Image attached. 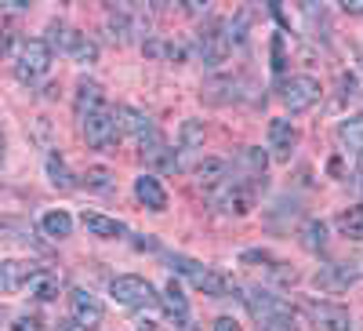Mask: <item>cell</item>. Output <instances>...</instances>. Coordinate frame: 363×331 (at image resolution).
<instances>
[{"label":"cell","mask_w":363,"mask_h":331,"mask_svg":"<svg viewBox=\"0 0 363 331\" xmlns=\"http://www.w3.org/2000/svg\"><path fill=\"white\" fill-rule=\"evenodd\" d=\"M102 106H106L102 87H99L95 80H80V87H77V116L84 120L87 113H95V109H102Z\"/></svg>","instance_id":"obj_20"},{"label":"cell","mask_w":363,"mask_h":331,"mask_svg":"<svg viewBox=\"0 0 363 331\" xmlns=\"http://www.w3.org/2000/svg\"><path fill=\"white\" fill-rule=\"evenodd\" d=\"M298 146V128L291 120H269V149H272V161H291Z\"/></svg>","instance_id":"obj_14"},{"label":"cell","mask_w":363,"mask_h":331,"mask_svg":"<svg viewBox=\"0 0 363 331\" xmlns=\"http://www.w3.org/2000/svg\"><path fill=\"white\" fill-rule=\"evenodd\" d=\"M342 11H345V15H363V0H345Z\"/></svg>","instance_id":"obj_32"},{"label":"cell","mask_w":363,"mask_h":331,"mask_svg":"<svg viewBox=\"0 0 363 331\" xmlns=\"http://www.w3.org/2000/svg\"><path fill=\"white\" fill-rule=\"evenodd\" d=\"M171 266H174V273H182V277H186L196 291H203V295L222 298V295L233 291V281H229V277H222V273H215V269L200 266V262L189 259V255H171Z\"/></svg>","instance_id":"obj_1"},{"label":"cell","mask_w":363,"mask_h":331,"mask_svg":"<svg viewBox=\"0 0 363 331\" xmlns=\"http://www.w3.org/2000/svg\"><path fill=\"white\" fill-rule=\"evenodd\" d=\"M233 48V33H229V22H211L203 33H200V58H203V66H218L225 63V55Z\"/></svg>","instance_id":"obj_10"},{"label":"cell","mask_w":363,"mask_h":331,"mask_svg":"<svg viewBox=\"0 0 363 331\" xmlns=\"http://www.w3.org/2000/svg\"><path fill=\"white\" fill-rule=\"evenodd\" d=\"M69 313H73V324L80 327V331H95V327H102V303L91 291H84V288H77V291H69Z\"/></svg>","instance_id":"obj_11"},{"label":"cell","mask_w":363,"mask_h":331,"mask_svg":"<svg viewBox=\"0 0 363 331\" xmlns=\"http://www.w3.org/2000/svg\"><path fill=\"white\" fill-rule=\"evenodd\" d=\"M80 128H84V139L91 149H116V142H120V120H116V109H109V106L87 113L80 120Z\"/></svg>","instance_id":"obj_4"},{"label":"cell","mask_w":363,"mask_h":331,"mask_svg":"<svg viewBox=\"0 0 363 331\" xmlns=\"http://www.w3.org/2000/svg\"><path fill=\"white\" fill-rule=\"evenodd\" d=\"M29 295L33 298H40V303H51V298H58V277L55 273H48V269H37L33 277H29Z\"/></svg>","instance_id":"obj_22"},{"label":"cell","mask_w":363,"mask_h":331,"mask_svg":"<svg viewBox=\"0 0 363 331\" xmlns=\"http://www.w3.org/2000/svg\"><path fill=\"white\" fill-rule=\"evenodd\" d=\"M306 313L313 317V324L320 331H352V317L338 303H316L313 298V303H306Z\"/></svg>","instance_id":"obj_12"},{"label":"cell","mask_w":363,"mask_h":331,"mask_svg":"<svg viewBox=\"0 0 363 331\" xmlns=\"http://www.w3.org/2000/svg\"><path fill=\"white\" fill-rule=\"evenodd\" d=\"M200 149H203V124L200 120H186L178 131V153H174L178 168H189L200 157Z\"/></svg>","instance_id":"obj_15"},{"label":"cell","mask_w":363,"mask_h":331,"mask_svg":"<svg viewBox=\"0 0 363 331\" xmlns=\"http://www.w3.org/2000/svg\"><path fill=\"white\" fill-rule=\"evenodd\" d=\"M4 48H8V33L0 29V55H4Z\"/></svg>","instance_id":"obj_36"},{"label":"cell","mask_w":363,"mask_h":331,"mask_svg":"<svg viewBox=\"0 0 363 331\" xmlns=\"http://www.w3.org/2000/svg\"><path fill=\"white\" fill-rule=\"evenodd\" d=\"M301 244L309 251H323L327 248V226L323 222H306L301 226Z\"/></svg>","instance_id":"obj_28"},{"label":"cell","mask_w":363,"mask_h":331,"mask_svg":"<svg viewBox=\"0 0 363 331\" xmlns=\"http://www.w3.org/2000/svg\"><path fill=\"white\" fill-rule=\"evenodd\" d=\"M145 26H149V18H142L138 8H113V11H109V33H113V40H120V44L135 40V33H142Z\"/></svg>","instance_id":"obj_13"},{"label":"cell","mask_w":363,"mask_h":331,"mask_svg":"<svg viewBox=\"0 0 363 331\" xmlns=\"http://www.w3.org/2000/svg\"><path fill=\"white\" fill-rule=\"evenodd\" d=\"M255 186L258 183H251V178L233 171L229 183H222L215 193H211V200H215V207H218V212H225V215H247L251 207H255Z\"/></svg>","instance_id":"obj_2"},{"label":"cell","mask_w":363,"mask_h":331,"mask_svg":"<svg viewBox=\"0 0 363 331\" xmlns=\"http://www.w3.org/2000/svg\"><path fill=\"white\" fill-rule=\"evenodd\" d=\"M244 262H258V266H265V273H269L272 281H280V284H294V281H298V277H294V269H287L280 259H272L269 251H247Z\"/></svg>","instance_id":"obj_21"},{"label":"cell","mask_w":363,"mask_h":331,"mask_svg":"<svg viewBox=\"0 0 363 331\" xmlns=\"http://www.w3.org/2000/svg\"><path fill=\"white\" fill-rule=\"evenodd\" d=\"M135 197L149 207V212H164V207H167V193H164V186L157 183L153 175L135 178Z\"/></svg>","instance_id":"obj_18"},{"label":"cell","mask_w":363,"mask_h":331,"mask_svg":"<svg viewBox=\"0 0 363 331\" xmlns=\"http://www.w3.org/2000/svg\"><path fill=\"white\" fill-rule=\"evenodd\" d=\"M338 229L349 240H363V204L359 207H349L345 215H338Z\"/></svg>","instance_id":"obj_25"},{"label":"cell","mask_w":363,"mask_h":331,"mask_svg":"<svg viewBox=\"0 0 363 331\" xmlns=\"http://www.w3.org/2000/svg\"><path fill=\"white\" fill-rule=\"evenodd\" d=\"M258 331H298V320H294V313H280V317L258 320Z\"/></svg>","instance_id":"obj_29"},{"label":"cell","mask_w":363,"mask_h":331,"mask_svg":"<svg viewBox=\"0 0 363 331\" xmlns=\"http://www.w3.org/2000/svg\"><path fill=\"white\" fill-rule=\"evenodd\" d=\"M356 281H363V259L330 262V266H323L320 273L313 277V284H316L320 291H345V288H352Z\"/></svg>","instance_id":"obj_9"},{"label":"cell","mask_w":363,"mask_h":331,"mask_svg":"<svg viewBox=\"0 0 363 331\" xmlns=\"http://www.w3.org/2000/svg\"><path fill=\"white\" fill-rule=\"evenodd\" d=\"M84 226H87V233H95V237H106V240H113V237H124L128 233V226L120 222V219H106V215H84Z\"/></svg>","instance_id":"obj_23"},{"label":"cell","mask_w":363,"mask_h":331,"mask_svg":"<svg viewBox=\"0 0 363 331\" xmlns=\"http://www.w3.org/2000/svg\"><path fill=\"white\" fill-rule=\"evenodd\" d=\"M40 226H44V233H48V237H55V240H62V237H69V233H73V219H69L66 212H48Z\"/></svg>","instance_id":"obj_26"},{"label":"cell","mask_w":363,"mask_h":331,"mask_svg":"<svg viewBox=\"0 0 363 331\" xmlns=\"http://www.w3.org/2000/svg\"><path fill=\"white\" fill-rule=\"evenodd\" d=\"M338 139H342V146H349V149H356V153H363V113L342 120V124H338Z\"/></svg>","instance_id":"obj_24"},{"label":"cell","mask_w":363,"mask_h":331,"mask_svg":"<svg viewBox=\"0 0 363 331\" xmlns=\"http://www.w3.org/2000/svg\"><path fill=\"white\" fill-rule=\"evenodd\" d=\"M58 331H80L73 320H58Z\"/></svg>","instance_id":"obj_34"},{"label":"cell","mask_w":363,"mask_h":331,"mask_svg":"<svg viewBox=\"0 0 363 331\" xmlns=\"http://www.w3.org/2000/svg\"><path fill=\"white\" fill-rule=\"evenodd\" d=\"M0 161H4V131H0Z\"/></svg>","instance_id":"obj_37"},{"label":"cell","mask_w":363,"mask_h":331,"mask_svg":"<svg viewBox=\"0 0 363 331\" xmlns=\"http://www.w3.org/2000/svg\"><path fill=\"white\" fill-rule=\"evenodd\" d=\"M320 95H323L320 80H316V77H306V73L284 80V87H280V99H284V106H287L291 113H306V109H313V106L320 102Z\"/></svg>","instance_id":"obj_8"},{"label":"cell","mask_w":363,"mask_h":331,"mask_svg":"<svg viewBox=\"0 0 363 331\" xmlns=\"http://www.w3.org/2000/svg\"><path fill=\"white\" fill-rule=\"evenodd\" d=\"M84 183H87L91 190H109V186H113V175H109L106 168H87Z\"/></svg>","instance_id":"obj_30"},{"label":"cell","mask_w":363,"mask_h":331,"mask_svg":"<svg viewBox=\"0 0 363 331\" xmlns=\"http://www.w3.org/2000/svg\"><path fill=\"white\" fill-rule=\"evenodd\" d=\"M11 331H44V324H40L37 317H18V320L11 324Z\"/></svg>","instance_id":"obj_31"},{"label":"cell","mask_w":363,"mask_h":331,"mask_svg":"<svg viewBox=\"0 0 363 331\" xmlns=\"http://www.w3.org/2000/svg\"><path fill=\"white\" fill-rule=\"evenodd\" d=\"M48 70H51V48H48V40H37V37L22 40L18 44V55H15V77L22 84H33Z\"/></svg>","instance_id":"obj_3"},{"label":"cell","mask_w":363,"mask_h":331,"mask_svg":"<svg viewBox=\"0 0 363 331\" xmlns=\"http://www.w3.org/2000/svg\"><path fill=\"white\" fill-rule=\"evenodd\" d=\"M229 175H233V168H229V161H222V157H203V161L196 164V183H200L207 193H215L222 183H229Z\"/></svg>","instance_id":"obj_17"},{"label":"cell","mask_w":363,"mask_h":331,"mask_svg":"<svg viewBox=\"0 0 363 331\" xmlns=\"http://www.w3.org/2000/svg\"><path fill=\"white\" fill-rule=\"evenodd\" d=\"M37 269H40V266H33V262H18V259L0 262V291H4V295L22 291V288L29 284V277L37 273Z\"/></svg>","instance_id":"obj_16"},{"label":"cell","mask_w":363,"mask_h":331,"mask_svg":"<svg viewBox=\"0 0 363 331\" xmlns=\"http://www.w3.org/2000/svg\"><path fill=\"white\" fill-rule=\"evenodd\" d=\"M48 175H51V186L55 190H73L77 183H73V178H69V168H66V161L62 157H48Z\"/></svg>","instance_id":"obj_27"},{"label":"cell","mask_w":363,"mask_h":331,"mask_svg":"<svg viewBox=\"0 0 363 331\" xmlns=\"http://www.w3.org/2000/svg\"><path fill=\"white\" fill-rule=\"evenodd\" d=\"M215 331H240V324L233 317H222V320H215Z\"/></svg>","instance_id":"obj_33"},{"label":"cell","mask_w":363,"mask_h":331,"mask_svg":"<svg viewBox=\"0 0 363 331\" xmlns=\"http://www.w3.org/2000/svg\"><path fill=\"white\" fill-rule=\"evenodd\" d=\"M233 291L240 295V303L247 306V313H251L255 320H269V317L291 313V306L284 303L280 295H272L269 288H258V284H251V288H240V284H233Z\"/></svg>","instance_id":"obj_7"},{"label":"cell","mask_w":363,"mask_h":331,"mask_svg":"<svg viewBox=\"0 0 363 331\" xmlns=\"http://www.w3.org/2000/svg\"><path fill=\"white\" fill-rule=\"evenodd\" d=\"M109 295L116 298L120 306H128V310H157L160 306V295L153 291V284L142 281V277H116L109 284Z\"/></svg>","instance_id":"obj_5"},{"label":"cell","mask_w":363,"mask_h":331,"mask_svg":"<svg viewBox=\"0 0 363 331\" xmlns=\"http://www.w3.org/2000/svg\"><path fill=\"white\" fill-rule=\"evenodd\" d=\"M48 48L55 51H66V55H73L77 63H95V55H99V48H95V40H87V33H77V29H69V26H62V22H51L48 26Z\"/></svg>","instance_id":"obj_6"},{"label":"cell","mask_w":363,"mask_h":331,"mask_svg":"<svg viewBox=\"0 0 363 331\" xmlns=\"http://www.w3.org/2000/svg\"><path fill=\"white\" fill-rule=\"evenodd\" d=\"M160 306L167 310V317H171L174 324H182V327L189 324V303H186V295H182V288H178L174 281H167V288H164V295H160Z\"/></svg>","instance_id":"obj_19"},{"label":"cell","mask_w":363,"mask_h":331,"mask_svg":"<svg viewBox=\"0 0 363 331\" xmlns=\"http://www.w3.org/2000/svg\"><path fill=\"white\" fill-rule=\"evenodd\" d=\"M356 175H359V190H363V153H359V164H356Z\"/></svg>","instance_id":"obj_35"}]
</instances>
